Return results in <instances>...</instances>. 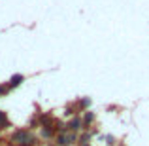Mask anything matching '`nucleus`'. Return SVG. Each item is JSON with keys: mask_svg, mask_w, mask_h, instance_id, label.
I'll return each mask as SVG.
<instances>
[{"mask_svg": "<svg viewBox=\"0 0 149 146\" xmlns=\"http://www.w3.org/2000/svg\"><path fill=\"white\" fill-rule=\"evenodd\" d=\"M93 121H95V114H93V112H85V118H83V123H85V125H91Z\"/></svg>", "mask_w": 149, "mask_h": 146, "instance_id": "obj_7", "label": "nucleus"}, {"mask_svg": "<svg viewBox=\"0 0 149 146\" xmlns=\"http://www.w3.org/2000/svg\"><path fill=\"white\" fill-rule=\"evenodd\" d=\"M21 82H23V76H21V74H15V76H11V80H10L8 85H10V87H17Z\"/></svg>", "mask_w": 149, "mask_h": 146, "instance_id": "obj_4", "label": "nucleus"}, {"mask_svg": "<svg viewBox=\"0 0 149 146\" xmlns=\"http://www.w3.org/2000/svg\"><path fill=\"white\" fill-rule=\"evenodd\" d=\"M66 129H70V131L76 133L77 129H81V120H79V118H74V120H70L68 125H66Z\"/></svg>", "mask_w": 149, "mask_h": 146, "instance_id": "obj_3", "label": "nucleus"}, {"mask_svg": "<svg viewBox=\"0 0 149 146\" xmlns=\"http://www.w3.org/2000/svg\"><path fill=\"white\" fill-rule=\"evenodd\" d=\"M11 142L17 144V146H32L36 142V139L32 137V133L26 131V129H19L11 135Z\"/></svg>", "mask_w": 149, "mask_h": 146, "instance_id": "obj_1", "label": "nucleus"}, {"mask_svg": "<svg viewBox=\"0 0 149 146\" xmlns=\"http://www.w3.org/2000/svg\"><path fill=\"white\" fill-rule=\"evenodd\" d=\"M8 125H10V121H8L6 112H2V110H0V129H6Z\"/></svg>", "mask_w": 149, "mask_h": 146, "instance_id": "obj_5", "label": "nucleus"}, {"mask_svg": "<svg viewBox=\"0 0 149 146\" xmlns=\"http://www.w3.org/2000/svg\"><path fill=\"white\" fill-rule=\"evenodd\" d=\"M53 135H55L53 127H42V137H44V139H51Z\"/></svg>", "mask_w": 149, "mask_h": 146, "instance_id": "obj_6", "label": "nucleus"}, {"mask_svg": "<svg viewBox=\"0 0 149 146\" xmlns=\"http://www.w3.org/2000/svg\"><path fill=\"white\" fill-rule=\"evenodd\" d=\"M77 140H81V144H89V140H91V133L81 135V139H77Z\"/></svg>", "mask_w": 149, "mask_h": 146, "instance_id": "obj_8", "label": "nucleus"}, {"mask_svg": "<svg viewBox=\"0 0 149 146\" xmlns=\"http://www.w3.org/2000/svg\"><path fill=\"white\" fill-rule=\"evenodd\" d=\"M77 142V135L74 131H68V133H61L57 137V144L58 146H68V144H74Z\"/></svg>", "mask_w": 149, "mask_h": 146, "instance_id": "obj_2", "label": "nucleus"}, {"mask_svg": "<svg viewBox=\"0 0 149 146\" xmlns=\"http://www.w3.org/2000/svg\"><path fill=\"white\" fill-rule=\"evenodd\" d=\"M89 104H91V101H89V99H83V101L79 102V106H81V108H87Z\"/></svg>", "mask_w": 149, "mask_h": 146, "instance_id": "obj_9", "label": "nucleus"}]
</instances>
